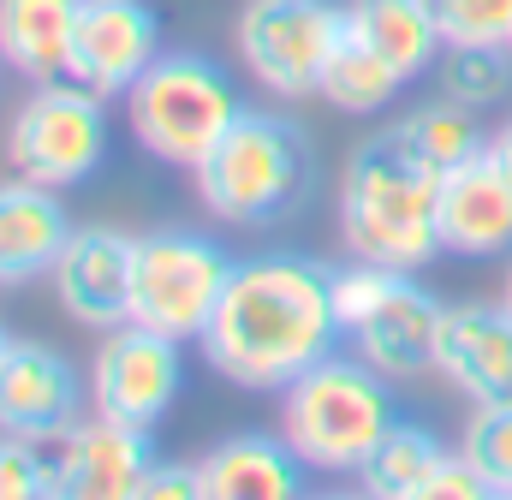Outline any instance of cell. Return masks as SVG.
<instances>
[{
  "mask_svg": "<svg viewBox=\"0 0 512 500\" xmlns=\"http://www.w3.org/2000/svg\"><path fill=\"white\" fill-rule=\"evenodd\" d=\"M340 316H334V268L298 250L239 256L233 280L203 328L209 370L227 375L245 393H280L310 364L340 352Z\"/></svg>",
  "mask_w": 512,
  "mask_h": 500,
  "instance_id": "cell-1",
  "label": "cell"
},
{
  "mask_svg": "<svg viewBox=\"0 0 512 500\" xmlns=\"http://www.w3.org/2000/svg\"><path fill=\"white\" fill-rule=\"evenodd\" d=\"M340 239L382 268H423L441 256V173L399 137V125L352 149L340 179Z\"/></svg>",
  "mask_w": 512,
  "mask_h": 500,
  "instance_id": "cell-2",
  "label": "cell"
},
{
  "mask_svg": "<svg viewBox=\"0 0 512 500\" xmlns=\"http://www.w3.org/2000/svg\"><path fill=\"white\" fill-rule=\"evenodd\" d=\"M393 417V381L358 352H328L280 387V435L310 477H358Z\"/></svg>",
  "mask_w": 512,
  "mask_h": 500,
  "instance_id": "cell-3",
  "label": "cell"
},
{
  "mask_svg": "<svg viewBox=\"0 0 512 500\" xmlns=\"http://www.w3.org/2000/svg\"><path fill=\"white\" fill-rule=\"evenodd\" d=\"M197 197L215 221L227 227H274L286 221L316 179L310 161V137L292 114H268V108H245L227 125V137L191 167Z\"/></svg>",
  "mask_w": 512,
  "mask_h": 500,
  "instance_id": "cell-4",
  "label": "cell"
},
{
  "mask_svg": "<svg viewBox=\"0 0 512 500\" xmlns=\"http://www.w3.org/2000/svg\"><path fill=\"white\" fill-rule=\"evenodd\" d=\"M251 102L233 72L191 48H161V60L126 90V125L143 155L167 167H197Z\"/></svg>",
  "mask_w": 512,
  "mask_h": 500,
  "instance_id": "cell-5",
  "label": "cell"
},
{
  "mask_svg": "<svg viewBox=\"0 0 512 500\" xmlns=\"http://www.w3.org/2000/svg\"><path fill=\"white\" fill-rule=\"evenodd\" d=\"M334 316H340V334L352 340V352L364 364H376L393 387L435 375L447 304L411 268H382L364 256L340 262L334 268Z\"/></svg>",
  "mask_w": 512,
  "mask_h": 500,
  "instance_id": "cell-6",
  "label": "cell"
},
{
  "mask_svg": "<svg viewBox=\"0 0 512 500\" xmlns=\"http://www.w3.org/2000/svg\"><path fill=\"white\" fill-rule=\"evenodd\" d=\"M233 250L215 245L209 233H191V227H155V233H137L131 250V322L179 340V346H197L227 280H233Z\"/></svg>",
  "mask_w": 512,
  "mask_h": 500,
  "instance_id": "cell-7",
  "label": "cell"
},
{
  "mask_svg": "<svg viewBox=\"0 0 512 500\" xmlns=\"http://www.w3.org/2000/svg\"><path fill=\"white\" fill-rule=\"evenodd\" d=\"M6 161L12 173L72 191L108 161V96H96L78 78H48L30 84V96L12 108L6 125Z\"/></svg>",
  "mask_w": 512,
  "mask_h": 500,
  "instance_id": "cell-8",
  "label": "cell"
},
{
  "mask_svg": "<svg viewBox=\"0 0 512 500\" xmlns=\"http://www.w3.org/2000/svg\"><path fill=\"white\" fill-rule=\"evenodd\" d=\"M346 36V0H245L239 66L274 102H304L322 90V66Z\"/></svg>",
  "mask_w": 512,
  "mask_h": 500,
  "instance_id": "cell-9",
  "label": "cell"
},
{
  "mask_svg": "<svg viewBox=\"0 0 512 500\" xmlns=\"http://www.w3.org/2000/svg\"><path fill=\"white\" fill-rule=\"evenodd\" d=\"M185 393V346L143 328L120 322L102 334L96 358H90V411L120 417L131 429H155L173 399Z\"/></svg>",
  "mask_w": 512,
  "mask_h": 500,
  "instance_id": "cell-10",
  "label": "cell"
},
{
  "mask_svg": "<svg viewBox=\"0 0 512 500\" xmlns=\"http://www.w3.org/2000/svg\"><path fill=\"white\" fill-rule=\"evenodd\" d=\"M149 465H155L149 429H131V423L102 417V411L78 417L66 435L48 441L54 495H72V500H137Z\"/></svg>",
  "mask_w": 512,
  "mask_h": 500,
  "instance_id": "cell-11",
  "label": "cell"
},
{
  "mask_svg": "<svg viewBox=\"0 0 512 500\" xmlns=\"http://www.w3.org/2000/svg\"><path fill=\"white\" fill-rule=\"evenodd\" d=\"M155 60H161V18H155L149 0H78L66 78H78V84H90L96 96L114 102Z\"/></svg>",
  "mask_w": 512,
  "mask_h": 500,
  "instance_id": "cell-12",
  "label": "cell"
},
{
  "mask_svg": "<svg viewBox=\"0 0 512 500\" xmlns=\"http://www.w3.org/2000/svg\"><path fill=\"white\" fill-rule=\"evenodd\" d=\"M90 405V375L42 340H12L0 364V435L54 441L66 435Z\"/></svg>",
  "mask_w": 512,
  "mask_h": 500,
  "instance_id": "cell-13",
  "label": "cell"
},
{
  "mask_svg": "<svg viewBox=\"0 0 512 500\" xmlns=\"http://www.w3.org/2000/svg\"><path fill=\"white\" fill-rule=\"evenodd\" d=\"M131 250H137V233H120V227H72V239L54 262V298L60 310L90 328V334H108L131 322Z\"/></svg>",
  "mask_w": 512,
  "mask_h": 500,
  "instance_id": "cell-14",
  "label": "cell"
},
{
  "mask_svg": "<svg viewBox=\"0 0 512 500\" xmlns=\"http://www.w3.org/2000/svg\"><path fill=\"white\" fill-rule=\"evenodd\" d=\"M435 375L465 405L512 399V310L501 298L447 304L441 346H435Z\"/></svg>",
  "mask_w": 512,
  "mask_h": 500,
  "instance_id": "cell-15",
  "label": "cell"
},
{
  "mask_svg": "<svg viewBox=\"0 0 512 500\" xmlns=\"http://www.w3.org/2000/svg\"><path fill=\"white\" fill-rule=\"evenodd\" d=\"M441 250L465 262L512 256V185L489 149L441 173Z\"/></svg>",
  "mask_w": 512,
  "mask_h": 500,
  "instance_id": "cell-16",
  "label": "cell"
},
{
  "mask_svg": "<svg viewBox=\"0 0 512 500\" xmlns=\"http://www.w3.org/2000/svg\"><path fill=\"white\" fill-rule=\"evenodd\" d=\"M60 197L66 191H48L24 173L0 179V292L54 274L60 250L72 239V215Z\"/></svg>",
  "mask_w": 512,
  "mask_h": 500,
  "instance_id": "cell-17",
  "label": "cell"
},
{
  "mask_svg": "<svg viewBox=\"0 0 512 500\" xmlns=\"http://www.w3.org/2000/svg\"><path fill=\"white\" fill-rule=\"evenodd\" d=\"M197 477H203V495L209 500H286L304 489V459L286 447V435H227L215 441L203 459H197Z\"/></svg>",
  "mask_w": 512,
  "mask_h": 500,
  "instance_id": "cell-18",
  "label": "cell"
},
{
  "mask_svg": "<svg viewBox=\"0 0 512 500\" xmlns=\"http://www.w3.org/2000/svg\"><path fill=\"white\" fill-rule=\"evenodd\" d=\"M453 459H459V447H447L429 423L393 417L387 435L370 447V459L358 465V489L376 500H441Z\"/></svg>",
  "mask_w": 512,
  "mask_h": 500,
  "instance_id": "cell-19",
  "label": "cell"
},
{
  "mask_svg": "<svg viewBox=\"0 0 512 500\" xmlns=\"http://www.w3.org/2000/svg\"><path fill=\"white\" fill-rule=\"evenodd\" d=\"M346 30L364 36L405 84L435 72V60L447 48L435 0H346Z\"/></svg>",
  "mask_w": 512,
  "mask_h": 500,
  "instance_id": "cell-20",
  "label": "cell"
},
{
  "mask_svg": "<svg viewBox=\"0 0 512 500\" xmlns=\"http://www.w3.org/2000/svg\"><path fill=\"white\" fill-rule=\"evenodd\" d=\"M78 0H0V66L24 84L66 78Z\"/></svg>",
  "mask_w": 512,
  "mask_h": 500,
  "instance_id": "cell-21",
  "label": "cell"
},
{
  "mask_svg": "<svg viewBox=\"0 0 512 500\" xmlns=\"http://www.w3.org/2000/svg\"><path fill=\"white\" fill-rule=\"evenodd\" d=\"M399 90H405V78L387 66L364 36L346 30L340 48H334L328 66H322V90H316V96H322L328 108H340V114H387Z\"/></svg>",
  "mask_w": 512,
  "mask_h": 500,
  "instance_id": "cell-22",
  "label": "cell"
},
{
  "mask_svg": "<svg viewBox=\"0 0 512 500\" xmlns=\"http://www.w3.org/2000/svg\"><path fill=\"white\" fill-rule=\"evenodd\" d=\"M399 137L435 167V173H453L459 161H471V155H483L489 149V131L477 120V108H465V102H447V96H435V102H423V108H411L405 120H399Z\"/></svg>",
  "mask_w": 512,
  "mask_h": 500,
  "instance_id": "cell-23",
  "label": "cell"
},
{
  "mask_svg": "<svg viewBox=\"0 0 512 500\" xmlns=\"http://www.w3.org/2000/svg\"><path fill=\"white\" fill-rule=\"evenodd\" d=\"M435 84L447 102H465L483 114L512 96V48H441Z\"/></svg>",
  "mask_w": 512,
  "mask_h": 500,
  "instance_id": "cell-24",
  "label": "cell"
},
{
  "mask_svg": "<svg viewBox=\"0 0 512 500\" xmlns=\"http://www.w3.org/2000/svg\"><path fill=\"white\" fill-rule=\"evenodd\" d=\"M459 453L471 459V471L483 477L489 495H512V399L471 405V417L459 429Z\"/></svg>",
  "mask_w": 512,
  "mask_h": 500,
  "instance_id": "cell-25",
  "label": "cell"
},
{
  "mask_svg": "<svg viewBox=\"0 0 512 500\" xmlns=\"http://www.w3.org/2000/svg\"><path fill=\"white\" fill-rule=\"evenodd\" d=\"M447 48H507L512 42V0H435Z\"/></svg>",
  "mask_w": 512,
  "mask_h": 500,
  "instance_id": "cell-26",
  "label": "cell"
},
{
  "mask_svg": "<svg viewBox=\"0 0 512 500\" xmlns=\"http://www.w3.org/2000/svg\"><path fill=\"white\" fill-rule=\"evenodd\" d=\"M48 441H24V435H0V500H48Z\"/></svg>",
  "mask_w": 512,
  "mask_h": 500,
  "instance_id": "cell-27",
  "label": "cell"
},
{
  "mask_svg": "<svg viewBox=\"0 0 512 500\" xmlns=\"http://www.w3.org/2000/svg\"><path fill=\"white\" fill-rule=\"evenodd\" d=\"M203 495V477H197V459L179 465V459H155L149 477H143V495L137 500H197Z\"/></svg>",
  "mask_w": 512,
  "mask_h": 500,
  "instance_id": "cell-28",
  "label": "cell"
},
{
  "mask_svg": "<svg viewBox=\"0 0 512 500\" xmlns=\"http://www.w3.org/2000/svg\"><path fill=\"white\" fill-rule=\"evenodd\" d=\"M489 155H495V167H501V179L512 185V120H501L489 131Z\"/></svg>",
  "mask_w": 512,
  "mask_h": 500,
  "instance_id": "cell-29",
  "label": "cell"
},
{
  "mask_svg": "<svg viewBox=\"0 0 512 500\" xmlns=\"http://www.w3.org/2000/svg\"><path fill=\"white\" fill-rule=\"evenodd\" d=\"M501 304L512 310V256H507V268H501Z\"/></svg>",
  "mask_w": 512,
  "mask_h": 500,
  "instance_id": "cell-30",
  "label": "cell"
},
{
  "mask_svg": "<svg viewBox=\"0 0 512 500\" xmlns=\"http://www.w3.org/2000/svg\"><path fill=\"white\" fill-rule=\"evenodd\" d=\"M6 352H12V334H6V328H0V364H6Z\"/></svg>",
  "mask_w": 512,
  "mask_h": 500,
  "instance_id": "cell-31",
  "label": "cell"
},
{
  "mask_svg": "<svg viewBox=\"0 0 512 500\" xmlns=\"http://www.w3.org/2000/svg\"><path fill=\"white\" fill-rule=\"evenodd\" d=\"M507 48H512V42H507Z\"/></svg>",
  "mask_w": 512,
  "mask_h": 500,
  "instance_id": "cell-32",
  "label": "cell"
}]
</instances>
